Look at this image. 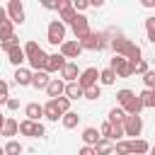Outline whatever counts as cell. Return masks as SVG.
<instances>
[{"label":"cell","instance_id":"1","mask_svg":"<svg viewBox=\"0 0 155 155\" xmlns=\"http://www.w3.org/2000/svg\"><path fill=\"white\" fill-rule=\"evenodd\" d=\"M111 51H114V56H121V58H126V61H131V63H138V61H143V51H140V46L138 44H133L131 39H124V36H116V39H111Z\"/></svg>","mask_w":155,"mask_h":155},{"label":"cell","instance_id":"2","mask_svg":"<svg viewBox=\"0 0 155 155\" xmlns=\"http://www.w3.org/2000/svg\"><path fill=\"white\" fill-rule=\"evenodd\" d=\"M46 39H48V44L61 46V44L65 41V24H63L61 19H53V22L48 24V29H46Z\"/></svg>","mask_w":155,"mask_h":155},{"label":"cell","instance_id":"3","mask_svg":"<svg viewBox=\"0 0 155 155\" xmlns=\"http://www.w3.org/2000/svg\"><path fill=\"white\" fill-rule=\"evenodd\" d=\"M104 34H99V31H90L82 41H80V46H82V51H102L104 48Z\"/></svg>","mask_w":155,"mask_h":155},{"label":"cell","instance_id":"4","mask_svg":"<svg viewBox=\"0 0 155 155\" xmlns=\"http://www.w3.org/2000/svg\"><path fill=\"white\" fill-rule=\"evenodd\" d=\"M109 68L116 73V78H131V75H133V65H131V61H126V58H121V56H114Z\"/></svg>","mask_w":155,"mask_h":155},{"label":"cell","instance_id":"5","mask_svg":"<svg viewBox=\"0 0 155 155\" xmlns=\"http://www.w3.org/2000/svg\"><path fill=\"white\" fill-rule=\"evenodd\" d=\"M7 17L12 24H24V5L22 0H10L7 2Z\"/></svg>","mask_w":155,"mask_h":155},{"label":"cell","instance_id":"6","mask_svg":"<svg viewBox=\"0 0 155 155\" xmlns=\"http://www.w3.org/2000/svg\"><path fill=\"white\" fill-rule=\"evenodd\" d=\"M78 82H80V87H82V90H87V87H94V85L99 82V70H97V68H85V70L80 73Z\"/></svg>","mask_w":155,"mask_h":155},{"label":"cell","instance_id":"7","mask_svg":"<svg viewBox=\"0 0 155 155\" xmlns=\"http://www.w3.org/2000/svg\"><path fill=\"white\" fill-rule=\"evenodd\" d=\"M140 131H143V119H140V116H126V121H124V133L136 140V136H140Z\"/></svg>","mask_w":155,"mask_h":155},{"label":"cell","instance_id":"8","mask_svg":"<svg viewBox=\"0 0 155 155\" xmlns=\"http://www.w3.org/2000/svg\"><path fill=\"white\" fill-rule=\"evenodd\" d=\"M73 34H75V41H82L90 34V19L85 15H78V19L73 22Z\"/></svg>","mask_w":155,"mask_h":155},{"label":"cell","instance_id":"9","mask_svg":"<svg viewBox=\"0 0 155 155\" xmlns=\"http://www.w3.org/2000/svg\"><path fill=\"white\" fill-rule=\"evenodd\" d=\"M58 48H61V56H63L65 61H68V58H78V56L82 53V46H80V41H68V39H65V41H63Z\"/></svg>","mask_w":155,"mask_h":155},{"label":"cell","instance_id":"10","mask_svg":"<svg viewBox=\"0 0 155 155\" xmlns=\"http://www.w3.org/2000/svg\"><path fill=\"white\" fill-rule=\"evenodd\" d=\"M65 63H68V61H65L61 53H48V61H46V68H44V70H46V73H56V70H63Z\"/></svg>","mask_w":155,"mask_h":155},{"label":"cell","instance_id":"11","mask_svg":"<svg viewBox=\"0 0 155 155\" xmlns=\"http://www.w3.org/2000/svg\"><path fill=\"white\" fill-rule=\"evenodd\" d=\"M78 78H80V70H78V63H73V61H68V63H65V68L61 70V80H63V82H78Z\"/></svg>","mask_w":155,"mask_h":155},{"label":"cell","instance_id":"12","mask_svg":"<svg viewBox=\"0 0 155 155\" xmlns=\"http://www.w3.org/2000/svg\"><path fill=\"white\" fill-rule=\"evenodd\" d=\"M46 92H48V97H51V99H58V97H63V94H65V82H63L61 78H51V82H48Z\"/></svg>","mask_w":155,"mask_h":155},{"label":"cell","instance_id":"13","mask_svg":"<svg viewBox=\"0 0 155 155\" xmlns=\"http://www.w3.org/2000/svg\"><path fill=\"white\" fill-rule=\"evenodd\" d=\"M46 61H48V53H44V48H41V51L36 53V56L27 58V63H29L31 73H36V70H44V68H46Z\"/></svg>","mask_w":155,"mask_h":155},{"label":"cell","instance_id":"14","mask_svg":"<svg viewBox=\"0 0 155 155\" xmlns=\"http://www.w3.org/2000/svg\"><path fill=\"white\" fill-rule=\"evenodd\" d=\"M80 138H82V143H85V145L94 148V145L102 140V133H99V128H92V126H90V128H85V131H82V136H80Z\"/></svg>","mask_w":155,"mask_h":155},{"label":"cell","instance_id":"15","mask_svg":"<svg viewBox=\"0 0 155 155\" xmlns=\"http://www.w3.org/2000/svg\"><path fill=\"white\" fill-rule=\"evenodd\" d=\"M7 61H10L15 68H22V63L27 61V56H24V48H22V46H15V48H10V51H7Z\"/></svg>","mask_w":155,"mask_h":155},{"label":"cell","instance_id":"16","mask_svg":"<svg viewBox=\"0 0 155 155\" xmlns=\"http://www.w3.org/2000/svg\"><path fill=\"white\" fill-rule=\"evenodd\" d=\"M121 109H124V111H126L128 116H140V111L145 109V104H143V99H140V97L136 94V97H133V99H131V102H128L126 107H121Z\"/></svg>","mask_w":155,"mask_h":155},{"label":"cell","instance_id":"17","mask_svg":"<svg viewBox=\"0 0 155 155\" xmlns=\"http://www.w3.org/2000/svg\"><path fill=\"white\" fill-rule=\"evenodd\" d=\"M24 114H27V119H29V121H36V124H39V119L44 116V104L29 102V104L24 107Z\"/></svg>","mask_w":155,"mask_h":155},{"label":"cell","instance_id":"18","mask_svg":"<svg viewBox=\"0 0 155 155\" xmlns=\"http://www.w3.org/2000/svg\"><path fill=\"white\" fill-rule=\"evenodd\" d=\"M31 75H34V73H31L29 68H24V65H22V68H17V70H15V82H17L19 87H27V85H31Z\"/></svg>","mask_w":155,"mask_h":155},{"label":"cell","instance_id":"19","mask_svg":"<svg viewBox=\"0 0 155 155\" xmlns=\"http://www.w3.org/2000/svg\"><path fill=\"white\" fill-rule=\"evenodd\" d=\"M48 82H51V78H48L46 70H36V73L31 75V87H36V90H46Z\"/></svg>","mask_w":155,"mask_h":155},{"label":"cell","instance_id":"20","mask_svg":"<svg viewBox=\"0 0 155 155\" xmlns=\"http://www.w3.org/2000/svg\"><path fill=\"white\" fill-rule=\"evenodd\" d=\"M44 116H46L48 121H58V119H63V114H61V109L56 107L53 99H48V102L44 104Z\"/></svg>","mask_w":155,"mask_h":155},{"label":"cell","instance_id":"21","mask_svg":"<svg viewBox=\"0 0 155 155\" xmlns=\"http://www.w3.org/2000/svg\"><path fill=\"white\" fill-rule=\"evenodd\" d=\"M65 97L73 102V99H80L85 97V90L80 87V82H65Z\"/></svg>","mask_w":155,"mask_h":155},{"label":"cell","instance_id":"22","mask_svg":"<svg viewBox=\"0 0 155 155\" xmlns=\"http://www.w3.org/2000/svg\"><path fill=\"white\" fill-rule=\"evenodd\" d=\"M17 131H19V124H17L15 119H10V116H7V119H5V124H2V128H0V136H7V138L12 140V136H15Z\"/></svg>","mask_w":155,"mask_h":155},{"label":"cell","instance_id":"23","mask_svg":"<svg viewBox=\"0 0 155 155\" xmlns=\"http://www.w3.org/2000/svg\"><path fill=\"white\" fill-rule=\"evenodd\" d=\"M145 153H150V143L148 140H143V138L131 140V155H145Z\"/></svg>","mask_w":155,"mask_h":155},{"label":"cell","instance_id":"24","mask_svg":"<svg viewBox=\"0 0 155 155\" xmlns=\"http://www.w3.org/2000/svg\"><path fill=\"white\" fill-rule=\"evenodd\" d=\"M94 153H97V155H114V143L107 140V138H102V140L94 145Z\"/></svg>","mask_w":155,"mask_h":155},{"label":"cell","instance_id":"25","mask_svg":"<svg viewBox=\"0 0 155 155\" xmlns=\"http://www.w3.org/2000/svg\"><path fill=\"white\" fill-rule=\"evenodd\" d=\"M12 36H15V24L7 19V22L0 24V44H2V41H10Z\"/></svg>","mask_w":155,"mask_h":155},{"label":"cell","instance_id":"26","mask_svg":"<svg viewBox=\"0 0 155 155\" xmlns=\"http://www.w3.org/2000/svg\"><path fill=\"white\" fill-rule=\"evenodd\" d=\"M126 116H128V114H126L121 107H114V109L109 111V119H107V121H109V124H124Z\"/></svg>","mask_w":155,"mask_h":155},{"label":"cell","instance_id":"27","mask_svg":"<svg viewBox=\"0 0 155 155\" xmlns=\"http://www.w3.org/2000/svg\"><path fill=\"white\" fill-rule=\"evenodd\" d=\"M99 82H102V85H114V82H116V73H114L111 68L99 70Z\"/></svg>","mask_w":155,"mask_h":155},{"label":"cell","instance_id":"28","mask_svg":"<svg viewBox=\"0 0 155 155\" xmlns=\"http://www.w3.org/2000/svg\"><path fill=\"white\" fill-rule=\"evenodd\" d=\"M78 121H80V116H78L75 111H68V114H63V119H61L63 128H75V126H78Z\"/></svg>","mask_w":155,"mask_h":155},{"label":"cell","instance_id":"29","mask_svg":"<svg viewBox=\"0 0 155 155\" xmlns=\"http://www.w3.org/2000/svg\"><path fill=\"white\" fill-rule=\"evenodd\" d=\"M133 97H136V92H131V90H126V87L116 92V102H119L121 107H126V104H128V102H131Z\"/></svg>","mask_w":155,"mask_h":155},{"label":"cell","instance_id":"30","mask_svg":"<svg viewBox=\"0 0 155 155\" xmlns=\"http://www.w3.org/2000/svg\"><path fill=\"white\" fill-rule=\"evenodd\" d=\"M114 155H131V140H119V143H114Z\"/></svg>","mask_w":155,"mask_h":155},{"label":"cell","instance_id":"31","mask_svg":"<svg viewBox=\"0 0 155 155\" xmlns=\"http://www.w3.org/2000/svg\"><path fill=\"white\" fill-rule=\"evenodd\" d=\"M138 97L143 99V104H145V107L155 109V90H143V92H140Z\"/></svg>","mask_w":155,"mask_h":155},{"label":"cell","instance_id":"32","mask_svg":"<svg viewBox=\"0 0 155 155\" xmlns=\"http://www.w3.org/2000/svg\"><path fill=\"white\" fill-rule=\"evenodd\" d=\"M22 48H24V56H27V58H31V56H36V53L41 51V46H39L36 41H27Z\"/></svg>","mask_w":155,"mask_h":155},{"label":"cell","instance_id":"33","mask_svg":"<svg viewBox=\"0 0 155 155\" xmlns=\"http://www.w3.org/2000/svg\"><path fill=\"white\" fill-rule=\"evenodd\" d=\"M19 153H22V143H17V140L5 143V155H19Z\"/></svg>","mask_w":155,"mask_h":155},{"label":"cell","instance_id":"34","mask_svg":"<svg viewBox=\"0 0 155 155\" xmlns=\"http://www.w3.org/2000/svg\"><path fill=\"white\" fill-rule=\"evenodd\" d=\"M145 34H148V41L155 44V17H148L145 19Z\"/></svg>","mask_w":155,"mask_h":155},{"label":"cell","instance_id":"35","mask_svg":"<svg viewBox=\"0 0 155 155\" xmlns=\"http://www.w3.org/2000/svg\"><path fill=\"white\" fill-rule=\"evenodd\" d=\"M53 102H56V107L61 109V114H68V111H70V99H68L65 94L58 97V99H53Z\"/></svg>","mask_w":155,"mask_h":155},{"label":"cell","instance_id":"36","mask_svg":"<svg viewBox=\"0 0 155 155\" xmlns=\"http://www.w3.org/2000/svg\"><path fill=\"white\" fill-rule=\"evenodd\" d=\"M99 97H102L99 85H94V87H87V90H85V99H92V102H94V99H99Z\"/></svg>","mask_w":155,"mask_h":155},{"label":"cell","instance_id":"37","mask_svg":"<svg viewBox=\"0 0 155 155\" xmlns=\"http://www.w3.org/2000/svg\"><path fill=\"white\" fill-rule=\"evenodd\" d=\"M143 85H145V90H155V70H148L143 75Z\"/></svg>","mask_w":155,"mask_h":155},{"label":"cell","instance_id":"38","mask_svg":"<svg viewBox=\"0 0 155 155\" xmlns=\"http://www.w3.org/2000/svg\"><path fill=\"white\" fill-rule=\"evenodd\" d=\"M7 99H10V85L0 80V104H7Z\"/></svg>","mask_w":155,"mask_h":155},{"label":"cell","instance_id":"39","mask_svg":"<svg viewBox=\"0 0 155 155\" xmlns=\"http://www.w3.org/2000/svg\"><path fill=\"white\" fill-rule=\"evenodd\" d=\"M131 65H133V73H138V75H145V73L150 70L145 61H138V63H131Z\"/></svg>","mask_w":155,"mask_h":155},{"label":"cell","instance_id":"40","mask_svg":"<svg viewBox=\"0 0 155 155\" xmlns=\"http://www.w3.org/2000/svg\"><path fill=\"white\" fill-rule=\"evenodd\" d=\"M87 7H90V0H75V2H73V10H75L78 15H80V12H85Z\"/></svg>","mask_w":155,"mask_h":155},{"label":"cell","instance_id":"41","mask_svg":"<svg viewBox=\"0 0 155 155\" xmlns=\"http://www.w3.org/2000/svg\"><path fill=\"white\" fill-rule=\"evenodd\" d=\"M99 133H102V138H107V140H109V138H111V124H109V121H104V124L99 126Z\"/></svg>","mask_w":155,"mask_h":155},{"label":"cell","instance_id":"42","mask_svg":"<svg viewBox=\"0 0 155 155\" xmlns=\"http://www.w3.org/2000/svg\"><path fill=\"white\" fill-rule=\"evenodd\" d=\"M5 107H7V109H10V111H15V109H19V99H15V97H10V99H7V104H5Z\"/></svg>","mask_w":155,"mask_h":155},{"label":"cell","instance_id":"43","mask_svg":"<svg viewBox=\"0 0 155 155\" xmlns=\"http://www.w3.org/2000/svg\"><path fill=\"white\" fill-rule=\"evenodd\" d=\"M78 155H97V153H94V148H90V145H82V148L78 150Z\"/></svg>","mask_w":155,"mask_h":155},{"label":"cell","instance_id":"44","mask_svg":"<svg viewBox=\"0 0 155 155\" xmlns=\"http://www.w3.org/2000/svg\"><path fill=\"white\" fill-rule=\"evenodd\" d=\"M7 19H10V17H7V7H2V5H0V24H2V22H7Z\"/></svg>","mask_w":155,"mask_h":155},{"label":"cell","instance_id":"45","mask_svg":"<svg viewBox=\"0 0 155 155\" xmlns=\"http://www.w3.org/2000/svg\"><path fill=\"white\" fill-rule=\"evenodd\" d=\"M104 0H90V7H102Z\"/></svg>","mask_w":155,"mask_h":155},{"label":"cell","instance_id":"46","mask_svg":"<svg viewBox=\"0 0 155 155\" xmlns=\"http://www.w3.org/2000/svg\"><path fill=\"white\" fill-rule=\"evenodd\" d=\"M143 7H155V0H140Z\"/></svg>","mask_w":155,"mask_h":155},{"label":"cell","instance_id":"47","mask_svg":"<svg viewBox=\"0 0 155 155\" xmlns=\"http://www.w3.org/2000/svg\"><path fill=\"white\" fill-rule=\"evenodd\" d=\"M5 119H7V116H2V114H0V128H2V124H5Z\"/></svg>","mask_w":155,"mask_h":155},{"label":"cell","instance_id":"48","mask_svg":"<svg viewBox=\"0 0 155 155\" xmlns=\"http://www.w3.org/2000/svg\"><path fill=\"white\" fill-rule=\"evenodd\" d=\"M150 155H155V145H150Z\"/></svg>","mask_w":155,"mask_h":155},{"label":"cell","instance_id":"49","mask_svg":"<svg viewBox=\"0 0 155 155\" xmlns=\"http://www.w3.org/2000/svg\"><path fill=\"white\" fill-rule=\"evenodd\" d=\"M0 155H5V148H0Z\"/></svg>","mask_w":155,"mask_h":155}]
</instances>
